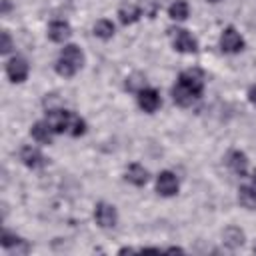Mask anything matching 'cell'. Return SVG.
<instances>
[{"label": "cell", "instance_id": "12", "mask_svg": "<svg viewBox=\"0 0 256 256\" xmlns=\"http://www.w3.org/2000/svg\"><path fill=\"white\" fill-rule=\"evenodd\" d=\"M70 36V24L64 22V20H54L50 26H48V38L52 42H64L66 38Z\"/></svg>", "mask_w": 256, "mask_h": 256}, {"label": "cell", "instance_id": "10", "mask_svg": "<svg viewBox=\"0 0 256 256\" xmlns=\"http://www.w3.org/2000/svg\"><path fill=\"white\" fill-rule=\"evenodd\" d=\"M20 160H22L28 168H32V170L42 168V166L46 164L44 154H42L38 148H32V146H24V148L20 150Z\"/></svg>", "mask_w": 256, "mask_h": 256}, {"label": "cell", "instance_id": "3", "mask_svg": "<svg viewBox=\"0 0 256 256\" xmlns=\"http://www.w3.org/2000/svg\"><path fill=\"white\" fill-rule=\"evenodd\" d=\"M170 38H172V44L178 52H196L198 50V44L196 40L192 38V34H188L184 28H170L168 30Z\"/></svg>", "mask_w": 256, "mask_h": 256}, {"label": "cell", "instance_id": "4", "mask_svg": "<svg viewBox=\"0 0 256 256\" xmlns=\"http://www.w3.org/2000/svg\"><path fill=\"white\" fill-rule=\"evenodd\" d=\"M46 122L50 124V128L54 132H68L70 130V122H72V112L68 110H48L46 112Z\"/></svg>", "mask_w": 256, "mask_h": 256}, {"label": "cell", "instance_id": "13", "mask_svg": "<svg viewBox=\"0 0 256 256\" xmlns=\"http://www.w3.org/2000/svg\"><path fill=\"white\" fill-rule=\"evenodd\" d=\"M126 180L134 186H144L146 180H148V170L140 164H130L126 168Z\"/></svg>", "mask_w": 256, "mask_h": 256}, {"label": "cell", "instance_id": "26", "mask_svg": "<svg viewBox=\"0 0 256 256\" xmlns=\"http://www.w3.org/2000/svg\"><path fill=\"white\" fill-rule=\"evenodd\" d=\"M208 2H218V0H208Z\"/></svg>", "mask_w": 256, "mask_h": 256}, {"label": "cell", "instance_id": "2", "mask_svg": "<svg viewBox=\"0 0 256 256\" xmlns=\"http://www.w3.org/2000/svg\"><path fill=\"white\" fill-rule=\"evenodd\" d=\"M82 62H84L82 50H80L76 44H68V46H64V50H62L60 56H58L56 72H58L60 76H74V74L82 68Z\"/></svg>", "mask_w": 256, "mask_h": 256}, {"label": "cell", "instance_id": "18", "mask_svg": "<svg viewBox=\"0 0 256 256\" xmlns=\"http://www.w3.org/2000/svg\"><path fill=\"white\" fill-rule=\"evenodd\" d=\"M94 34L98 38H102V40H108V38L114 36V24L110 20H98L94 24Z\"/></svg>", "mask_w": 256, "mask_h": 256}, {"label": "cell", "instance_id": "11", "mask_svg": "<svg viewBox=\"0 0 256 256\" xmlns=\"http://www.w3.org/2000/svg\"><path fill=\"white\" fill-rule=\"evenodd\" d=\"M226 162H228L230 170H232L234 174H238V176H244L246 170H248V158H246V154L240 152V150H232V152L228 154Z\"/></svg>", "mask_w": 256, "mask_h": 256}, {"label": "cell", "instance_id": "27", "mask_svg": "<svg viewBox=\"0 0 256 256\" xmlns=\"http://www.w3.org/2000/svg\"><path fill=\"white\" fill-rule=\"evenodd\" d=\"M254 252H256V246H254Z\"/></svg>", "mask_w": 256, "mask_h": 256}, {"label": "cell", "instance_id": "8", "mask_svg": "<svg viewBox=\"0 0 256 256\" xmlns=\"http://www.w3.org/2000/svg\"><path fill=\"white\" fill-rule=\"evenodd\" d=\"M156 190L162 196H174L178 192V180L170 170H164L156 178Z\"/></svg>", "mask_w": 256, "mask_h": 256}, {"label": "cell", "instance_id": "6", "mask_svg": "<svg viewBox=\"0 0 256 256\" xmlns=\"http://www.w3.org/2000/svg\"><path fill=\"white\" fill-rule=\"evenodd\" d=\"M94 218H96V224L102 226V228H112L118 220V214H116V208L112 204H106V202H98L96 204V210H94Z\"/></svg>", "mask_w": 256, "mask_h": 256}, {"label": "cell", "instance_id": "15", "mask_svg": "<svg viewBox=\"0 0 256 256\" xmlns=\"http://www.w3.org/2000/svg\"><path fill=\"white\" fill-rule=\"evenodd\" d=\"M222 240H224V244L228 248L234 250V248H238V246L244 244V232L240 228H236V226H230V228H226L222 232Z\"/></svg>", "mask_w": 256, "mask_h": 256}, {"label": "cell", "instance_id": "25", "mask_svg": "<svg viewBox=\"0 0 256 256\" xmlns=\"http://www.w3.org/2000/svg\"><path fill=\"white\" fill-rule=\"evenodd\" d=\"M252 188L256 190V170H254V174H252Z\"/></svg>", "mask_w": 256, "mask_h": 256}, {"label": "cell", "instance_id": "16", "mask_svg": "<svg viewBox=\"0 0 256 256\" xmlns=\"http://www.w3.org/2000/svg\"><path fill=\"white\" fill-rule=\"evenodd\" d=\"M238 202L248 208V210H254L256 208V190L252 186H240L238 188Z\"/></svg>", "mask_w": 256, "mask_h": 256}, {"label": "cell", "instance_id": "1", "mask_svg": "<svg viewBox=\"0 0 256 256\" xmlns=\"http://www.w3.org/2000/svg\"><path fill=\"white\" fill-rule=\"evenodd\" d=\"M202 90H204V74L198 68H190L178 76V82L172 88V98L178 106H190L196 98H200Z\"/></svg>", "mask_w": 256, "mask_h": 256}, {"label": "cell", "instance_id": "23", "mask_svg": "<svg viewBox=\"0 0 256 256\" xmlns=\"http://www.w3.org/2000/svg\"><path fill=\"white\" fill-rule=\"evenodd\" d=\"M10 48H12V40H10V34L4 30V32H2V48H0V52H2V54H8Z\"/></svg>", "mask_w": 256, "mask_h": 256}, {"label": "cell", "instance_id": "17", "mask_svg": "<svg viewBox=\"0 0 256 256\" xmlns=\"http://www.w3.org/2000/svg\"><path fill=\"white\" fill-rule=\"evenodd\" d=\"M140 14H142V10H140L138 6H134V4L122 6V8L118 10V16H120V22H122V24H132V22H136V20L140 18Z\"/></svg>", "mask_w": 256, "mask_h": 256}, {"label": "cell", "instance_id": "9", "mask_svg": "<svg viewBox=\"0 0 256 256\" xmlns=\"http://www.w3.org/2000/svg\"><path fill=\"white\" fill-rule=\"evenodd\" d=\"M138 106L144 112H156L160 106V94L154 88H142L138 92Z\"/></svg>", "mask_w": 256, "mask_h": 256}, {"label": "cell", "instance_id": "22", "mask_svg": "<svg viewBox=\"0 0 256 256\" xmlns=\"http://www.w3.org/2000/svg\"><path fill=\"white\" fill-rule=\"evenodd\" d=\"M0 244H2L4 248H12V246H20V244H22V238H18V236H14V234H10L8 230H4V232H2V240H0Z\"/></svg>", "mask_w": 256, "mask_h": 256}, {"label": "cell", "instance_id": "19", "mask_svg": "<svg viewBox=\"0 0 256 256\" xmlns=\"http://www.w3.org/2000/svg\"><path fill=\"white\" fill-rule=\"evenodd\" d=\"M168 14L172 20H186L188 18V4L184 0H176L170 8H168Z\"/></svg>", "mask_w": 256, "mask_h": 256}, {"label": "cell", "instance_id": "21", "mask_svg": "<svg viewBox=\"0 0 256 256\" xmlns=\"http://www.w3.org/2000/svg\"><path fill=\"white\" fill-rule=\"evenodd\" d=\"M72 136H82L84 132H86V122L80 118V116H76V114H72V122H70V130H68Z\"/></svg>", "mask_w": 256, "mask_h": 256}, {"label": "cell", "instance_id": "24", "mask_svg": "<svg viewBox=\"0 0 256 256\" xmlns=\"http://www.w3.org/2000/svg\"><path fill=\"white\" fill-rule=\"evenodd\" d=\"M248 98H250V102L256 106V86H252V88L248 90Z\"/></svg>", "mask_w": 256, "mask_h": 256}, {"label": "cell", "instance_id": "20", "mask_svg": "<svg viewBox=\"0 0 256 256\" xmlns=\"http://www.w3.org/2000/svg\"><path fill=\"white\" fill-rule=\"evenodd\" d=\"M144 82H146V78L136 72V74H132L130 78H126V90H130V92H140V90L144 88Z\"/></svg>", "mask_w": 256, "mask_h": 256}, {"label": "cell", "instance_id": "14", "mask_svg": "<svg viewBox=\"0 0 256 256\" xmlns=\"http://www.w3.org/2000/svg\"><path fill=\"white\" fill-rule=\"evenodd\" d=\"M30 134H32V138H34L36 142H40V144H50L54 130L50 128L48 122H36V124L32 126V130H30Z\"/></svg>", "mask_w": 256, "mask_h": 256}, {"label": "cell", "instance_id": "5", "mask_svg": "<svg viewBox=\"0 0 256 256\" xmlns=\"http://www.w3.org/2000/svg\"><path fill=\"white\" fill-rule=\"evenodd\" d=\"M220 48L228 54H236L244 48V38L232 26H228V28H224V32L220 36Z\"/></svg>", "mask_w": 256, "mask_h": 256}, {"label": "cell", "instance_id": "7", "mask_svg": "<svg viewBox=\"0 0 256 256\" xmlns=\"http://www.w3.org/2000/svg\"><path fill=\"white\" fill-rule=\"evenodd\" d=\"M6 74L12 82H24L28 76V62L22 56H14L6 64Z\"/></svg>", "mask_w": 256, "mask_h": 256}]
</instances>
